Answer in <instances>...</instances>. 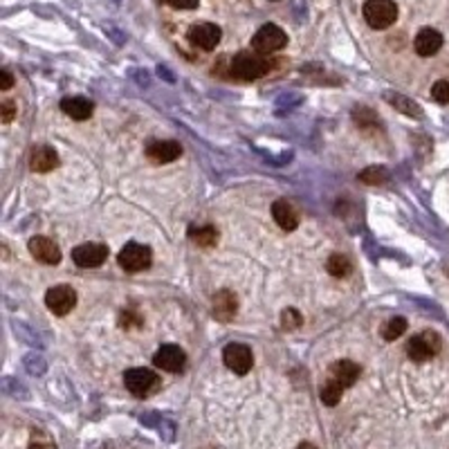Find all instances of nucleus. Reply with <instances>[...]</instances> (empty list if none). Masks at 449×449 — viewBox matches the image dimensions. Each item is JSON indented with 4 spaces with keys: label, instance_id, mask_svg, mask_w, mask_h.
<instances>
[{
    "label": "nucleus",
    "instance_id": "1",
    "mask_svg": "<svg viewBox=\"0 0 449 449\" xmlns=\"http://www.w3.org/2000/svg\"><path fill=\"white\" fill-rule=\"evenodd\" d=\"M270 61L258 55V52H239L234 59L229 70L236 79H243V81H254V79H261L270 72Z\"/></svg>",
    "mask_w": 449,
    "mask_h": 449
},
{
    "label": "nucleus",
    "instance_id": "2",
    "mask_svg": "<svg viewBox=\"0 0 449 449\" xmlns=\"http://www.w3.org/2000/svg\"><path fill=\"white\" fill-rule=\"evenodd\" d=\"M362 14L373 30H387L398 18V5L393 0H366Z\"/></svg>",
    "mask_w": 449,
    "mask_h": 449
},
{
    "label": "nucleus",
    "instance_id": "3",
    "mask_svg": "<svg viewBox=\"0 0 449 449\" xmlns=\"http://www.w3.org/2000/svg\"><path fill=\"white\" fill-rule=\"evenodd\" d=\"M441 346H443L441 335L433 333V330H425V333L416 335L407 344V355L414 362H427V360L436 358V355L441 353Z\"/></svg>",
    "mask_w": 449,
    "mask_h": 449
},
{
    "label": "nucleus",
    "instance_id": "4",
    "mask_svg": "<svg viewBox=\"0 0 449 449\" xmlns=\"http://www.w3.org/2000/svg\"><path fill=\"white\" fill-rule=\"evenodd\" d=\"M126 389L137 395V398H147L157 387H160V377H157L151 368H128L124 373Z\"/></svg>",
    "mask_w": 449,
    "mask_h": 449
},
{
    "label": "nucleus",
    "instance_id": "5",
    "mask_svg": "<svg viewBox=\"0 0 449 449\" xmlns=\"http://www.w3.org/2000/svg\"><path fill=\"white\" fill-rule=\"evenodd\" d=\"M288 45V36L279 28V25H263V28L254 34L252 47L258 55H272V52H279Z\"/></svg>",
    "mask_w": 449,
    "mask_h": 449
},
{
    "label": "nucleus",
    "instance_id": "6",
    "mask_svg": "<svg viewBox=\"0 0 449 449\" xmlns=\"http://www.w3.org/2000/svg\"><path fill=\"white\" fill-rule=\"evenodd\" d=\"M120 266L126 272H142L151 268V261H153V252L149 245H140V243H126V247H122L120 256Z\"/></svg>",
    "mask_w": 449,
    "mask_h": 449
},
{
    "label": "nucleus",
    "instance_id": "7",
    "mask_svg": "<svg viewBox=\"0 0 449 449\" xmlns=\"http://www.w3.org/2000/svg\"><path fill=\"white\" fill-rule=\"evenodd\" d=\"M45 306L57 317L68 314L76 306V290L72 285H55L45 292Z\"/></svg>",
    "mask_w": 449,
    "mask_h": 449
},
{
    "label": "nucleus",
    "instance_id": "8",
    "mask_svg": "<svg viewBox=\"0 0 449 449\" xmlns=\"http://www.w3.org/2000/svg\"><path fill=\"white\" fill-rule=\"evenodd\" d=\"M222 360L227 364L229 371L245 375L252 371V364H254V355L249 351V346L245 344H227L222 351Z\"/></svg>",
    "mask_w": 449,
    "mask_h": 449
},
{
    "label": "nucleus",
    "instance_id": "9",
    "mask_svg": "<svg viewBox=\"0 0 449 449\" xmlns=\"http://www.w3.org/2000/svg\"><path fill=\"white\" fill-rule=\"evenodd\" d=\"M108 258V247L101 243H84L72 249V261L79 268H99L103 266V261Z\"/></svg>",
    "mask_w": 449,
    "mask_h": 449
},
{
    "label": "nucleus",
    "instance_id": "10",
    "mask_svg": "<svg viewBox=\"0 0 449 449\" xmlns=\"http://www.w3.org/2000/svg\"><path fill=\"white\" fill-rule=\"evenodd\" d=\"M220 36H222V32L214 23H195L193 28L187 32V38L191 41V45L200 47L205 52L216 50V45L220 43Z\"/></svg>",
    "mask_w": 449,
    "mask_h": 449
},
{
    "label": "nucleus",
    "instance_id": "11",
    "mask_svg": "<svg viewBox=\"0 0 449 449\" xmlns=\"http://www.w3.org/2000/svg\"><path fill=\"white\" fill-rule=\"evenodd\" d=\"M153 364L166 373H180L184 364H187V355H184V351L176 344H164L153 355Z\"/></svg>",
    "mask_w": 449,
    "mask_h": 449
},
{
    "label": "nucleus",
    "instance_id": "12",
    "mask_svg": "<svg viewBox=\"0 0 449 449\" xmlns=\"http://www.w3.org/2000/svg\"><path fill=\"white\" fill-rule=\"evenodd\" d=\"M28 249L38 263H45V266H57L61 261V247L52 239H47V236H34V239H30Z\"/></svg>",
    "mask_w": 449,
    "mask_h": 449
},
{
    "label": "nucleus",
    "instance_id": "13",
    "mask_svg": "<svg viewBox=\"0 0 449 449\" xmlns=\"http://www.w3.org/2000/svg\"><path fill=\"white\" fill-rule=\"evenodd\" d=\"M180 155H182V147H180L178 142H171V140L153 142V144H149V149H147V157H149L151 162H155V164L176 162Z\"/></svg>",
    "mask_w": 449,
    "mask_h": 449
},
{
    "label": "nucleus",
    "instance_id": "14",
    "mask_svg": "<svg viewBox=\"0 0 449 449\" xmlns=\"http://www.w3.org/2000/svg\"><path fill=\"white\" fill-rule=\"evenodd\" d=\"M360 373H362L360 364H355L351 360H339V362H335L333 366H330L328 377L335 380L337 385H341L344 389H348V387H353L355 382L360 380Z\"/></svg>",
    "mask_w": 449,
    "mask_h": 449
},
{
    "label": "nucleus",
    "instance_id": "15",
    "mask_svg": "<svg viewBox=\"0 0 449 449\" xmlns=\"http://www.w3.org/2000/svg\"><path fill=\"white\" fill-rule=\"evenodd\" d=\"M239 312V299L229 290H220L214 295V317L218 322H232Z\"/></svg>",
    "mask_w": 449,
    "mask_h": 449
},
{
    "label": "nucleus",
    "instance_id": "16",
    "mask_svg": "<svg viewBox=\"0 0 449 449\" xmlns=\"http://www.w3.org/2000/svg\"><path fill=\"white\" fill-rule=\"evenodd\" d=\"M272 216H274L276 224L285 232H292L299 227V211L290 200H276L272 205Z\"/></svg>",
    "mask_w": 449,
    "mask_h": 449
},
{
    "label": "nucleus",
    "instance_id": "17",
    "mask_svg": "<svg viewBox=\"0 0 449 449\" xmlns=\"http://www.w3.org/2000/svg\"><path fill=\"white\" fill-rule=\"evenodd\" d=\"M414 47L420 57H433L436 52L443 47V34L438 30H431V28L420 30L416 41H414Z\"/></svg>",
    "mask_w": 449,
    "mask_h": 449
},
{
    "label": "nucleus",
    "instance_id": "18",
    "mask_svg": "<svg viewBox=\"0 0 449 449\" xmlns=\"http://www.w3.org/2000/svg\"><path fill=\"white\" fill-rule=\"evenodd\" d=\"M61 110L72 117L76 122H84L92 117V110H95V103L86 97H65L61 99Z\"/></svg>",
    "mask_w": 449,
    "mask_h": 449
},
{
    "label": "nucleus",
    "instance_id": "19",
    "mask_svg": "<svg viewBox=\"0 0 449 449\" xmlns=\"http://www.w3.org/2000/svg\"><path fill=\"white\" fill-rule=\"evenodd\" d=\"M30 166H32V171H36V174H47V171L59 166V155L50 147H36L30 153Z\"/></svg>",
    "mask_w": 449,
    "mask_h": 449
},
{
    "label": "nucleus",
    "instance_id": "20",
    "mask_svg": "<svg viewBox=\"0 0 449 449\" xmlns=\"http://www.w3.org/2000/svg\"><path fill=\"white\" fill-rule=\"evenodd\" d=\"M385 99H387L398 113H404V115H409V117H418V120L422 117V108H420V106H418L416 101H411L409 97L400 95V92H387Z\"/></svg>",
    "mask_w": 449,
    "mask_h": 449
},
{
    "label": "nucleus",
    "instance_id": "21",
    "mask_svg": "<svg viewBox=\"0 0 449 449\" xmlns=\"http://www.w3.org/2000/svg\"><path fill=\"white\" fill-rule=\"evenodd\" d=\"M326 270L328 274L337 276V279H344V276H348L353 272V263L346 254H330L328 261H326Z\"/></svg>",
    "mask_w": 449,
    "mask_h": 449
},
{
    "label": "nucleus",
    "instance_id": "22",
    "mask_svg": "<svg viewBox=\"0 0 449 449\" xmlns=\"http://www.w3.org/2000/svg\"><path fill=\"white\" fill-rule=\"evenodd\" d=\"M341 395H344V387L337 385L335 380H330V377H328V380L324 382V385H322L319 398H322V402H324L326 407H335V404H339Z\"/></svg>",
    "mask_w": 449,
    "mask_h": 449
},
{
    "label": "nucleus",
    "instance_id": "23",
    "mask_svg": "<svg viewBox=\"0 0 449 449\" xmlns=\"http://www.w3.org/2000/svg\"><path fill=\"white\" fill-rule=\"evenodd\" d=\"M189 236H191V241H193L195 245H200V247H211V245L218 243V232H216L214 227H211V224L189 229Z\"/></svg>",
    "mask_w": 449,
    "mask_h": 449
},
{
    "label": "nucleus",
    "instance_id": "24",
    "mask_svg": "<svg viewBox=\"0 0 449 449\" xmlns=\"http://www.w3.org/2000/svg\"><path fill=\"white\" fill-rule=\"evenodd\" d=\"M358 178H360V182H364V184H371V187H377V184H385V182L389 180V171H387V166L373 164V166H366Z\"/></svg>",
    "mask_w": 449,
    "mask_h": 449
},
{
    "label": "nucleus",
    "instance_id": "25",
    "mask_svg": "<svg viewBox=\"0 0 449 449\" xmlns=\"http://www.w3.org/2000/svg\"><path fill=\"white\" fill-rule=\"evenodd\" d=\"M407 330V319L404 317H393V319H389L385 324V328H382V337H385L387 341H395L398 337L404 335Z\"/></svg>",
    "mask_w": 449,
    "mask_h": 449
},
{
    "label": "nucleus",
    "instance_id": "26",
    "mask_svg": "<svg viewBox=\"0 0 449 449\" xmlns=\"http://www.w3.org/2000/svg\"><path fill=\"white\" fill-rule=\"evenodd\" d=\"M303 324V317L297 308H285L281 314V326L283 330H297Z\"/></svg>",
    "mask_w": 449,
    "mask_h": 449
},
{
    "label": "nucleus",
    "instance_id": "27",
    "mask_svg": "<svg viewBox=\"0 0 449 449\" xmlns=\"http://www.w3.org/2000/svg\"><path fill=\"white\" fill-rule=\"evenodd\" d=\"M431 97L438 103H449V81H436L431 86Z\"/></svg>",
    "mask_w": 449,
    "mask_h": 449
},
{
    "label": "nucleus",
    "instance_id": "28",
    "mask_svg": "<svg viewBox=\"0 0 449 449\" xmlns=\"http://www.w3.org/2000/svg\"><path fill=\"white\" fill-rule=\"evenodd\" d=\"M0 120H3V124H9L11 120H14V113H16V106H14V101H3L0 103Z\"/></svg>",
    "mask_w": 449,
    "mask_h": 449
},
{
    "label": "nucleus",
    "instance_id": "29",
    "mask_svg": "<svg viewBox=\"0 0 449 449\" xmlns=\"http://www.w3.org/2000/svg\"><path fill=\"white\" fill-rule=\"evenodd\" d=\"M166 3L176 9H195L198 7V0H166Z\"/></svg>",
    "mask_w": 449,
    "mask_h": 449
},
{
    "label": "nucleus",
    "instance_id": "30",
    "mask_svg": "<svg viewBox=\"0 0 449 449\" xmlns=\"http://www.w3.org/2000/svg\"><path fill=\"white\" fill-rule=\"evenodd\" d=\"M11 86H14V76L9 70H3L0 72V90H9Z\"/></svg>",
    "mask_w": 449,
    "mask_h": 449
},
{
    "label": "nucleus",
    "instance_id": "31",
    "mask_svg": "<svg viewBox=\"0 0 449 449\" xmlns=\"http://www.w3.org/2000/svg\"><path fill=\"white\" fill-rule=\"evenodd\" d=\"M297 449H319V447H314L312 443H301V445H299Z\"/></svg>",
    "mask_w": 449,
    "mask_h": 449
}]
</instances>
